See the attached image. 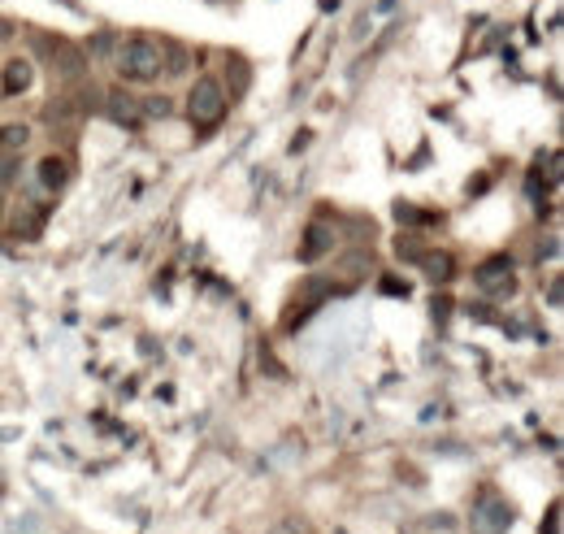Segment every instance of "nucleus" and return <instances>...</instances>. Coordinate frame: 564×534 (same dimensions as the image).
I'll return each mask as SVG.
<instances>
[{"mask_svg":"<svg viewBox=\"0 0 564 534\" xmlns=\"http://www.w3.org/2000/svg\"><path fill=\"white\" fill-rule=\"evenodd\" d=\"M139 104H143V109H139L143 118H169V101H166V96H152V101H139Z\"/></svg>","mask_w":564,"mask_h":534,"instance_id":"1a4fd4ad","label":"nucleus"},{"mask_svg":"<svg viewBox=\"0 0 564 534\" xmlns=\"http://www.w3.org/2000/svg\"><path fill=\"white\" fill-rule=\"evenodd\" d=\"M31 144V127L27 122H9V127H0V152H22Z\"/></svg>","mask_w":564,"mask_h":534,"instance_id":"6e6552de","label":"nucleus"},{"mask_svg":"<svg viewBox=\"0 0 564 534\" xmlns=\"http://www.w3.org/2000/svg\"><path fill=\"white\" fill-rule=\"evenodd\" d=\"M31 78H35L31 62H27V57H13V62L4 66V74H0V92H4V96H18V92L31 87Z\"/></svg>","mask_w":564,"mask_h":534,"instance_id":"20e7f679","label":"nucleus"},{"mask_svg":"<svg viewBox=\"0 0 564 534\" xmlns=\"http://www.w3.org/2000/svg\"><path fill=\"white\" fill-rule=\"evenodd\" d=\"M13 169H18V152H0V187L13 183Z\"/></svg>","mask_w":564,"mask_h":534,"instance_id":"9d476101","label":"nucleus"},{"mask_svg":"<svg viewBox=\"0 0 564 534\" xmlns=\"http://www.w3.org/2000/svg\"><path fill=\"white\" fill-rule=\"evenodd\" d=\"M118 44H122V35L118 31H92V39H87L83 53H87L92 62H109V57L118 53Z\"/></svg>","mask_w":564,"mask_h":534,"instance_id":"423d86ee","label":"nucleus"},{"mask_svg":"<svg viewBox=\"0 0 564 534\" xmlns=\"http://www.w3.org/2000/svg\"><path fill=\"white\" fill-rule=\"evenodd\" d=\"M187 113H192L196 127H213V122L226 113V92H222V83H217L213 74H200L196 83H192V92H187Z\"/></svg>","mask_w":564,"mask_h":534,"instance_id":"f03ea898","label":"nucleus"},{"mask_svg":"<svg viewBox=\"0 0 564 534\" xmlns=\"http://www.w3.org/2000/svg\"><path fill=\"white\" fill-rule=\"evenodd\" d=\"M113 66H118V78H122V83L148 87V83L161 78V44H157L152 35H135L127 44H118Z\"/></svg>","mask_w":564,"mask_h":534,"instance_id":"f257e3e1","label":"nucleus"},{"mask_svg":"<svg viewBox=\"0 0 564 534\" xmlns=\"http://www.w3.org/2000/svg\"><path fill=\"white\" fill-rule=\"evenodd\" d=\"M104 104H109L113 122H122V127H135V122H139V101H131L127 92H109Z\"/></svg>","mask_w":564,"mask_h":534,"instance_id":"39448f33","label":"nucleus"},{"mask_svg":"<svg viewBox=\"0 0 564 534\" xmlns=\"http://www.w3.org/2000/svg\"><path fill=\"white\" fill-rule=\"evenodd\" d=\"M53 66H57V74H61L66 83H74V78L87 74V53H83L78 44H69V39H57V44H53Z\"/></svg>","mask_w":564,"mask_h":534,"instance_id":"7ed1b4c3","label":"nucleus"},{"mask_svg":"<svg viewBox=\"0 0 564 534\" xmlns=\"http://www.w3.org/2000/svg\"><path fill=\"white\" fill-rule=\"evenodd\" d=\"M39 187L44 192H61L66 187V161L61 157H44L39 161Z\"/></svg>","mask_w":564,"mask_h":534,"instance_id":"0eeeda50","label":"nucleus"}]
</instances>
